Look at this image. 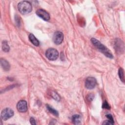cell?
Here are the masks:
<instances>
[{
  "instance_id": "obj_1",
  "label": "cell",
  "mask_w": 125,
  "mask_h": 125,
  "mask_svg": "<svg viewBox=\"0 0 125 125\" xmlns=\"http://www.w3.org/2000/svg\"><path fill=\"white\" fill-rule=\"evenodd\" d=\"M91 42L102 53H103L105 56L109 58H113V56L110 51V50L104 45L101 43L98 40L95 38H91Z\"/></svg>"
},
{
  "instance_id": "obj_2",
  "label": "cell",
  "mask_w": 125,
  "mask_h": 125,
  "mask_svg": "<svg viewBox=\"0 0 125 125\" xmlns=\"http://www.w3.org/2000/svg\"><path fill=\"white\" fill-rule=\"evenodd\" d=\"M18 8L22 14H27L30 13L32 10L31 4L28 1H22L19 2L18 5Z\"/></svg>"
},
{
  "instance_id": "obj_3",
  "label": "cell",
  "mask_w": 125,
  "mask_h": 125,
  "mask_svg": "<svg viewBox=\"0 0 125 125\" xmlns=\"http://www.w3.org/2000/svg\"><path fill=\"white\" fill-rule=\"evenodd\" d=\"M45 56L48 60L50 61H54L58 58L59 52L56 49L50 48L46 50Z\"/></svg>"
},
{
  "instance_id": "obj_4",
  "label": "cell",
  "mask_w": 125,
  "mask_h": 125,
  "mask_svg": "<svg viewBox=\"0 0 125 125\" xmlns=\"http://www.w3.org/2000/svg\"><path fill=\"white\" fill-rule=\"evenodd\" d=\"M13 110L10 108H6L3 109L1 112V118L4 120L6 121L14 115Z\"/></svg>"
},
{
  "instance_id": "obj_5",
  "label": "cell",
  "mask_w": 125,
  "mask_h": 125,
  "mask_svg": "<svg viewBox=\"0 0 125 125\" xmlns=\"http://www.w3.org/2000/svg\"><path fill=\"white\" fill-rule=\"evenodd\" d=\"M97 84V81L94 77H89L86 78L85 82V87L89 89L94 88Z\"/></svg>"
},
{
  "instance_id": "obj_6",
  "label": "cell",
  "mask_w": 125,
  "mask_h": 125,
  "mask_svg": "<svg viewBox=\"0 0 125 125\" xmlns=\"http://www.w3.org/2000/svg\"><path fill=\"white\" fill-rule=\"evenodd\" d=\"M63 39V35L61 31H57L55 32L53 36V41L56 44H61Z\"/></svg>"
},
{
  "instance_id": "obj_7",
  "label": "cell",
  "mask_w": 125,
  "mask_h": 125,
  "mask_svg": "<svg viewBox=\"0 0 125 125\" xmlns=\"http://www.w3.org/2000/svg\"><path fill=\"white\" fill-rule=\"evenodd\" d=\"M36 14L44 21H48L50 19V15L49 13L42 9H39L37 10Z\"/></svg>"
},
{
  "instance_id": "obj_8",
  "label": "cell",
  "mask_w": 125,
  "mask_h": 125,
  "mask_svg": "<svg viewBox=\"0 0 125 125\" xmlns=\"http://www.w3.org/2000/svg\"><path fill=\"white\" fill-rule=\"evenodd\" d=\"M17 108L20 112H25L27 110V102L24 100L20 101L17 104Z\"/></svg>"
},
{
  "instance_id": "obj_9",
  "label": "cell",
  "mask_w": 125,
  "mask_h": 125,
  "mask_svg": "<svg viewBox=\"0 0 125 125\" xmlns=\"http://www.w3.org/2000/svg\"><path fill=\"white\" fill-rule=\"evenodd\" d=\"M0 64L1 67L4 71H8L10 69V64L9 62L5 60L1 59Z\"/></svg>"
},
{
  "instance_id": "obj_10",
  "label": "cell",
  "mask_w": 125,
  "mask_h": 125,
  "mask_svg": "<svg viewBox=\"0 0 125 125\" xmlns=\"http://www.w3.org/2000/svg\"><path fill=\"white\" fill-rule=\"evenodd\" d=\"M29 39L30 41L32 42L33 44L35 46H39L40 44V42L38 40V39L34 36V35L32 34H30L29 35Z\"/></svg>"
},
{
  "instance_id": "obj_11",
  "label": "cell",
  "mask_w": 125,
  "mask_h": 125,
  "mask_svg": "<svg viewBox=\"0 0 125 125\" xmlns=\"http://www.w3.org/2000/svg\"><path fill=\"white\" fill-rule=\"evenodd\" d=\"M116 48H117V50H119V51H124V43L122 42V41L120 40H117V42L116 43Z\"/></svg>"
},
{
  "instance_id": "obj_12",
  "label": "cell",
  "mask_w": 125,
  "mask_h": 125,
  "mask_svg": "<svg viewBox=\"0 0 125 125\" xmlns=\"http://www.w3.org/2000/svg\"><path fill=\"white\" fill-rule=\"evenodd\" d=\"M72 121L74 124L79 125L81 123V117L79 115H74L72 117Z\"/></svg>"
},
{
  "instance_id": "obj_13",
  "label": "cell",
  "mask_w": 125,
  "mask_h": 125,
  "mask_svg": "<svg viewBox=\"0 0 125 125\" xmlns=\"http://www.w3.org/2000/svg\"><path fill=\"white\" fill-rule=\"evenodd\" d=\"M46 108H47V110H48V111L50 113H51V114H52L53 115H55V116H56L57 117H58L59 116L58 112L56 110H55V109L53 108L51 106H50L49 105L47 104L46 105Z\"/></svg>"
},
{
  "instance_id": "obj_14",
  "label": "cell",
  "mask_w": 125,
  "mask_h": 125,
  "mask_svg": "<svg viewBox=\"0 0 125 125\" xmlns=\"http://www.w3.org/2000/svg\"><path fill=\"white\" fill-rule=\"evenodd\" d=\"M118 74H119V76L121 81L124 83H125V74H124L125 73H124V69L122 68H119Z\"/></svg>"
},
{
  "instance_id": "obj_15",
  "label": "cell",
  "mask_w": 125,
  "mask_h": 125,
  "mask_svg": "<svg viewBox=\"0 0 125 125\" xmlns=\"http://www.w3.org/2000/svg\"><path fill=\"white\" fill-rule=\"evenodd\" d=\"M2 49L4 52H8L10 49V47L9 45L7 43V41H3L2 42Z\"/></svg>"
},
{
  "instance_id": "obj_16",
  "label": "cell",
  "mask_w": 125,
  "mask_h": 125,
  "mask_svg": "<svg viewBox=\"0 0 125 125\" xmlns=\"http://www.w3.org/2000/svg\"><path fill=\"white\" fill-rule=\"evenodd\" d=\"M102 107L103 108L106 109H109L110 108L109 104H108V103L106 101H104V102L103 104Z\"/></svg>"
},
{
  "instance_id": "obj_17",
  "label": "cell",
  "mask_w": 125,
  "mask_h": 125,
  "mask_svg": "<svg viewBox=\"0 0 125 125\" xmlns=\"http://www.w3.org/2000/svg\"><path fill=\"white\" fill-rule=\"evenodd\" d=\"M106 117H107L108 120L112 123V124H114V120H113L112 116L111 114H106Z\"/></svg>"
},
{
  "instance_id": "obj_18",
  "label": "cell",
  "mask_w": 125,
  "mask_h": 125,
  "mask_svg": "<svg viewBox=\"0 0 125 125\" xmlns=\"http://www.w3.org/2000/svg\"><path fill=\"white\" fill-rule=\"evenodd\" d=\"M52 95H53V98L57 100V101H59V100H60V98L59 96L57 93H56L55 92H53V93H52Z\"/></svg>"
},
{
  "instance_id": "obj_19",
  "label": "cell",
  "mask_w": 125,
  "mask_h": 125,
  "mask_svg": "<svg viewBox=\"0 0 125 125\" xmlns=\"http://www.w3.org/2000/svg\"><path fill=\"white\" fill-rule=\"evenodd\" d=\"M30 123H31L32 125H36V121H35V119H34L33 117L30 118Z\"/></svg>"
},
{
  "instance_id": "obj_20",
  "label": "cell",
  "mask_w": 125,
  "mask_h": 125,
  "mask_svg": "<svg viewBox=\"0 0 125 125\" xmlns=\"http://www.w3.org/2000/svg\"><path fill=\"white\" fill-rule=\"evenodd\" d=\"M103 125H113L112 123L109 121L108 120H106V121H104V122L103 123Z\"/></svg>"
}]
</instances>
